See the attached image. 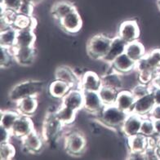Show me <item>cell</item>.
<instances>
[{"mask_svg":"<svg viewBox=\"0 0 160 160\" xmlns=\"http://www.w3.org/2000/svg\"><path fill=\"white\" fill-rule=\"evenodd\" d=\"M44 88V82L39 80H25L12 88L8 93V99L17 103L29 97H38Z\"/></svg>","mask_w":160,"mask_h":160,"instance_id":"6da1fadb","label":"cell"},{"mask_svg":"<svg viewBox=\"0 0 160 160\" xmlns=\"http://www.w3.org/2000/svg\"><path fill=\"white\" fill-rule=\"evenodd\" d=\"M128 113L122 111L115 105H105L98 113L97 117L101 122L111 129H121Z\"/></svg>","mask_w":160,"mask_h":160,"instance_id":"7a4b0ae2","label":"cell"},{"mask_svg":"<svg viewBox=\"0 0 160 160\" xmlns=\"http://www.w3.org/2000/svg\"><path fill=\"white\" fill-rule=\"evenodd\" d=\"M112 38L105 34H97L88 41L86 51L88 55L95 60H103L107 54Z\"/></svg>","mask_w":160,"mask_h":160,"instance_id":"3957f363","label":"cell"},{"mask_svg":"<svg viewBox=\"0 0 160 160\" xmlns=\"http://www.w3.org/2000/svg\"><path fill=\"white\" fill-rule=\"evenodd\" d=\"M65 151L72 156L82 155L87 148V139L82 132L74 131L71 132L65 137Z\"/></svg>","mask_w":160,"mask_h":160,"instance_id":"277c9868","label":"cell"},{"mask_svg":"<svg viewBox=\"0 0 160 160\" xmlns=\"http://www.w3.org/2000/svg\"><path fill=\"white\" fill-rule=\"evenodd\" d=\"M64 127H65V125L56 116L55 111L48 113L45 116L42 129V136L45 142L54 141L61 134Z\"/></svg>","mask_w":160,"mask_h":160,"instance_id":"5b68a950","label":"cell"},{"mask_svg":"<svg viewBox=\"0 0 160 160\" xmlns=\"http://www.w3.org/2000/svg\"><path fill=\"white\" fill-rule=\"evenodd\" d=\"M136 70H148L158 74L160 70V48H154L146 52L145 57L137 63Z\"/></svg>","mask_w":160,"mask_h":160,"instance_id":"8992f818","label":"cell"},{"mask_svg":"<svg viewBox=\"0 0 160 160\" xmlns=\"http://www.w3.org/2000/svg\"><path fill=\"white\" fill-rule=\"evenodd\" d=\"M59 26L61 30L65 33L70 34H77L80 31L82 26V17L78 13V10L74 11L69 13L62 19L58 21Z\"/></svg>","mask_w":160,"mask_h":160,"instance_id":"52a82bcc","label":"cell"},{"mask_svg":"<svg viewBox=\"0 0 160 160\" xmlns=\"http://www.w3.org/2000/svg\"><path fill=\"white\" fill-rule=\"evenodd\" d=\"M140 27L135 20H128L122 21L119 25L118 35L127 43L138 40L140 37Z\"/></svg>","mask_w":160,"mask_h":160,"instance_id":"ba28073f","label":"cell"},{"mask_svg":"<svg viewBox=\"0 0 160 160\" xmlns=\"http://www.w3.org/2000/svg\"><path fill=\"white\" fill-rule=\"evenodd\" d=\"M21 141L22 149L25 150L26 153L35 154L41 151L43 146V137L39 135L37 131L34 129L33 132L23 137Z\"/></svg>","mask_w":160,"mask_h":160,"instance_id":"9c48e42d","label":"cell"},{"mask_svg":"<svg viewBox=\"0 0 160 160\" xmlns=\"http://www.w3.org/2000/svg\"><path fill=\"white\" fill-rule=\"evenodd\" d=\"M84 97L83 91L79 88H74L61 99V105L76 111L83 110Z\"/></svg>","mask_w":160,"mask_h":160,"instance_id":"30bf717a","label":"cell"},{"mask_svg":"<svg viewBox=\"0 0 160 160\" xmlns=\"http://www.w3.org/2000/svg\"><path fill=\"white\" fill-rule=\"evenodd\" d=\"M102 87L101 76L92 70L85 71L80 78L78 88L82 91L99 92Z\"/></svg>","mask_w":160,"mask_h":160,"instance_id":"8fae6325","label":"cell"},{"mask_svg":"<svg viewBox=\"0 0 160 160\" xmlns=\"http://www.w3.org/2000/svg\"><path fill=\"white\" fill-rule=\"evenodd\" d=\"M34 130V122L31 119V117L21 114L13 125L11 132L12 137H17L21 140Z\"/></svg>","mask_w":160,"mask_h":160,"instance_id":"7c38bea8","label":"cell"},{"mask_svg":"<svg viewBox=\"0 0 160 160\" xmlns=\"http://www.w3.org/2000/svg\"><path fill=\"white\" fill-rule=\"evenodd\" d=\"M143 118L144 117L135 113H130L120 129L122 134L126 137L139 134L141 132V127Z\"/></svg>","mask_w":160,"mask_h":160,"instance_id":"4fadbf2b","label":"cell"},{"mask_svg":"<svg viewBox=\"0 0 160 160\" xmlns=\"http://www.w3.org/2000/svg\"><path fill=\"white\" fill-rule=\"evenodd\" d=\"M111 70L120 74H129L132 70H136L137 63L131 59L126 53H122L110 64Z\"/></svg>","mask_w":160,"mask_h":160,"instance_id":"5bb4252c","label":"cell"},{"mask_svg":"<svg viewBox=\"0 0 160 160\" xmlns=\"http://www.w3.org/2000/svg\"><path fill=\"white\" fill-rule=\"evenodd\" d=\"M80 77L76 73L75 70L71 69L67 65H61L55 70V79L61 80L66 82L74 88H78L80 82Z\"/></svg>","mask_w":160,"mask_h":160,"instance_id":"9a60e30c","label":"cell"},{"mask_svg":"<svg viewBox=\"0 0 160 160\" xmlns=\"http://www.w3.org/2000/svg\"><path fill=\"white\" fill-rule=\"evenodd\" d=\"M155 105V101H154L152 92H150L147 95L137 98L136 100L132 113H135L142 117H148Z\"/></svg>","mask_w":160,"mask_h":160,"instance_id":"2e32d148","label":"cell"},{"mask_svg":"<svg viewBox=\"0 0 160 160\" xmlns=\"http://www.w3.org/2000/svg\"><path fill=\"white\" fill-rule=\"evenodd\" d=\"M83 97H84L83 110L91 114H97L105 106L98 92L83 91Z\"/></svg>","mask_w":160,"mask_h":160,"instance_id":"e0dca14e","label":"cell"},{"mask_svg":"<svg viewBox=\"0 0 160 160\" xmlns=\"http://www.w3.org/2000/svg\"><path fill=\"white\" fill-rule=\"evenodd\" d=\"M13 55L16 62L21 65H30L33 64L36 57V51L34 47L30 48H12Z\"/></svg>","mask_w":160,"mask_h":160,"instance_id":"ac0fdd59","label":"cell"},{"mask_svg":"<svg viewBox=\"0 0 160 160\" xmlns=\"http://www.w3.org/2000/svg\"><path fill=\"white\" fill-rule=\"evenodd\" d=\"M136 100L137 98L133 95L132 91L122 89L118 92V96H117L114 105L118 108H119L120 110H122V111L130 114L132 111Z\"/></svg>","mask_w":160,"mask_h":160,"instance_id":"d6986e66","label":"cell"},{"mask_svg":"<svg viewBox=\"0 0 160 160\" xmlns=\"http://www.w3.org/2000/svg\"><path fill=\"white\" fill-rule=\"evenodd\" d=\"M127 42L124 40H122L119 36H114L112 38L111 43H110V48L108 51L107 54L103 58L102 61L107 64H111V62L115 59L116 57H118L121 54L125 52L126 49Z\"/></svg>","mask_w":160,"mask_h":160,"instance_id":"ffe728a7","label":"cell"},{"mask_svg":"<svg viewBox=\"0 0 160 160\" xmlns=\"http://www.w3.org/2000/svg\"><path fill=\"white\" fill-rule=\"evenodd\" d=\"M17 110L22 115L31 116L35 114L38 107V97H29L16 103Z\"/></svg>","mask_w":160,"mask_h":160,"instance_id":"44dd1931","label":"cell"},{"mask_svg":"<svg viewBox=\"0 0 160 160\" xmlns=\"http://www.w3.org/2000/svg\"><path fill=\"white\" fill-rule=\"evenodd\" d=\"M36 35L32 29L17 30L15 47L17 48H30L34 47Z\"/></svg>","mask_w":160,"mask_h":160,"instance_id":"7402d4cb","label":"cell"},{"mask_svg":"<svg viewBox=\"0 0 160 160\" xmlns=\"http://www.w3.org/2000/svg\"><path fill=\"white\" fill-rule=\"evenodd\" d=\"M121 75L122 74H118L113 70L110 72H106L105 74L101 76L102 86L109 87L119 92L120 90L124 88V82Z\"/></svg>","mask_w":160,"mask_h":160,"instance_id":"603a6c76","label":"cell"},{"mask_svg":"<svg viewBox=\"0 0 160 160\" xmlns=\"http://www.w3.org/2000/svg\"><path fill=\"white\" fill-rule=\"evenodd\" d=\"M75 9H77L76 7L72 2L69 1H59L52 5L51 12L53 18L59 21Z\"/></svg>","mask_w":160,"mask_h":160,"instance_id":"cb8c5ba5","label":"cell"},{"mask_svg":"<svg viewBox=\"0 0 160 160\" xmlns=\"http://www.w3.org/2000/svg\"><path fill=\"white\" fill-rule=\"evenodd\" d=\"M72 88H73L66 82L55 79L49 84L48 93L53 98L61 100Z\"/></svg>","mask_w":160,"mask_h":160,"instance_id":"d4e9b609","label":"cell"},{"mask_svg":"<svg viewBox=\"0 0 160 160\" xmlns=\"http://www.w3.org/2000/svg\"><path fill=\"white\" fill-rule=\"evenodd\" d=\"M125 53L130 57L131 59L137 63L140 60H141L146 54L145 48L139 40L134 42L127 43Z\"/></svg>","mask_w":160,"mask_h":160,"instance_id":"484cf974","label":"cell"},{"mask_svg":"<svg viewBox=\"0 0 160 160\" xmlns=\"http://www.w3.org/2000/svg\"><path fill=\"white\" fill-rule=\"evenodd\" d=\"M78 111L72 110L70 108L66 107L65 105H61L57 108L55 111V114L57 118L63 123L65 126H69L74 123L76 119V116Z\"/></svg>","mask_w":160,"mask_h":160,"instance_id":"4316f807","label":"cell"},{"mask_svg":"<svg viewBox=\"0 0 160 160\" xmlns=\"http://www.w3.org/2000/svg\"><path fill=\"white\" fill-rule=\"evenodd\" d=\"M127 139H128V146L129 151L145 152V150L149 146L148 137L142 135L141 133L127 137Z\"/></svg>","mask_w":160,"mask_h":160,"instance_id":"83f0119b","label":"cell"},{"mask_svg":"<svg viewBox=\"0 0 160 160\" xmlns=\"http://www.w3.org/2000/svg\"><path fill=\"white\" fill-rule=\"evenodd\" d=\"M0 114V127L8 131L12 130L17 119L21 115L17 110H1Z\"/></svg>","mask_w":160,"mask_h":160,"instance_id":"f1b7e54d","label":"cell"},{"mask_svg":"<svg viewBox=\"0 0 160 160\" xmlns=\"http://www.w3.org/2000/svg\"><path fill=\"white\" fill-rule=\"evenodd\" d=\"M17 30L13 26L0 31V44L2 48H12L15 47Z\"/></svg>","mask_w":160,"mask_h":160,"instance_id":"f546056e","label":"cell"},{"mask_svg":"<svg viewBox=\"0 0 160 160\" xmlns=\"http://www.w3.org/2000/svg\"><path fill=\"white\" fill-rule=\"evenodd\" d=\"M37 21L34 17L31 16L24 15L21 13H17L13 21L12 26L17 30H22V29H32L34 30Z\"/></svg>","mask_w":160,"mask_h":160,"instance_id":"4dcf8cb0","label":"cell"},{"mask_svg":"<svg viewBox=\"0 0 160 160\" xmlns=\"http://www.w3.org/2000/svg\"><path fill=\"white\" fill-rule=\"evenodd\" d=\"M98 92L104 105H114L118 92L109 87L102 86Z\"/></svg>","mask_w":160,"mask_h":160,"instance_id":"1f68e13d","label":"cell"},{"mask_svg":"<svg viewBox=\"0 0 160 160\" xmlns=\"http://www.w3.org/2000/svg\"><path fill=\"white\" fill-rule=\"evenodd\" d=\"M16 155L15 146L10 141L0 143V159L11 160Z\"/></svg>","mask_w":160,"mask_h":160,"instance_id":"d6a6232c","label":"cell"},{"mask_svg":"<svg viewBox=\"0 0 160 160\" xmlns=\"http://www.w3.org/2000/svg\"><path fill=\"white\" fill-rule=\"evenodd\" d=\"M141 134L146 137H151L156 135L155 128H154V121L150 117H144L141 127Z\"/></svg>","mask_w":160,"mask_h":160,"instance_id":"836d02e7","label":"cell"},{"mask_svg":"<svg viewBox=\"0 0 160 160\" xmlns=\"http://www.w3.org/2000/svg\"><path fill=\"white\" fill-rule=\"evenodd\" d=\"M1 50H2V57H1L0 66L1 68L10 67L12 65L13 61H16L12 51V49L2 48V47H1Z\"/></svg>","mask_w":160,"mask_h":160,"instance_id":"e575fe53","label":"cell"},{"mask_svg":"<svg viewBox=\"0 0 160 160\" xmlns=\"http://www.w3.org/2000/svg\"><path fill=\"white\" fill-rule=\"evenodd\" d=\"M151 84H145V83L138 82L137 84H136L131 89V91L137 99V98L142 97L147 95L148 93H150L151 92Z\"/></svg>","mask_w":160,"mask_h":160,"instance_id":"d590c367","label":"cell"},{"mask_svg":"<svg viewBox=\"0 0 160 160\" xmlns=\"http://www.w3.org/2000/svg\"><path fill=\"white\" fill-rule=\"evenodd\" d=\"M24 0H1L2 10L12 11L18 13Z\"/></svg>","mask_w":160,"mask_h":160,"instance_id":"8d00e7d4","label":"cell"},{"mask_svg":"<svg viewBox=\"0 0 160 160\" xmlns=\"http://www.w3.org/2000/svg\"><path fill=\"white\" fill-rule=\"evenodd\" d=\"M33 5L29 0H24L23 3L21 5V8L19 10V12L21 14H24V15L27 16H32V12H33Z\"/></svg>","mask_w":160,"mask_h":160,"instance_id":"74e56055","label":"cell"},{"mask_svg":"<svg viewBox=\"0 0 160 160\" xmlns=\"http://www.w3.org/2000/svg\"><path fill=\"white\" fill-rule=\"evenodd\" d=\"M128 159H132V160H144L145 158V152L141 151H129L128 156Z\"/></svg>","mask_w":160,"mask_h":160,"instance_id":"f35d334b","label":"cell"},{"mask_svg":"<svg viewBox=\"0 0 160 160\" xmlns=\"http://www.w3.org/2000/svg\"><path fill=\"white\" fill-rule=\"evenodd\" d=\"M1 128V137H0V143L2 142H6V141H9L10 138L12 137L11 131L7 130V129L3 128L2 127Z\"/></svg>","mask_w":160,"mask_h":160,"instance_id":"ab89813d","label":"cell"},{"mask_svg":"<svg viewBox=\"0 0 160 160\" xmlns=\"http://www.w3.org/2000/svg\"><path fill=\"white\" fill-rule=\"evenodd\" d=\"M149 117L153 120H160V105H155Z\"/></svg>","mask_w":160,"mask_h":160,"instance_id":"60d3db41","label":"cell"},{"mask_svg":"<svg viewBox=\"0 0 160 160\" xmlns=\"http://www.w3.org/2000/svg\"><path fill=\"white\" fill-rule=\"evenodd\" d=\"M151 92L154 97V101H155L156 105H160V88H157L151 84Z\"/></svg>","mask_w":160,"mask_h":160,"instance_id":"b9f144b4","label":"cell"},{"mask_svg":"<svg viewBox=\"0 0 160 160\" xmlns=\"http://www.w3.org/2000/svg\"><path fill=\"white\" fill-rule=\"evenodd\" d=\"M151 84L154 87H157V88H160V71L156 74L154 78L152 81Z\"/></svg>","mask_w":160,"mask_h":160,"instance_id":"7bdbcfd3","label":"cell"},{"mask_svg":"<svg viewBox=\"0 0 160 160\" xmlns=\"http://www.w3.org/2000/svg\"><path fill=\"white\" fill-rule=\"evenodd\" d=\"M156 135L160 137V120H154Z\"/></svg>","mask_w":160,"mask_h":160,"instance_id":"ee69618b","label":"cell"},{"mask_svg":"<svg viewBox=\"0 0 160 160\" xmlns=\"http://www.w3.org/2000/svg\"><path fill=\"white\" fill-rule=\"evenodd\" d=\"M158 8L160 10V0H158Z\"/></svg>","mask_w":160,"mask_h":160,"instance_id":"f6af8a7d","label":"cell"}]
</instances>
